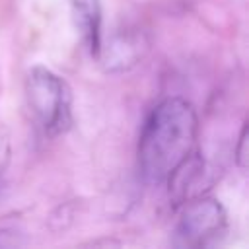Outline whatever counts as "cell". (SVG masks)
<instances>
[{
    "instance_id": "cell-1",
    "label": "cell",
    "mask_w": 249,
    "mask_h": 249,
    "mask_svg": "<svg viewBox=\"0 0 249 249\" xmlns=\"http://www.w3.org/2000/svg\"><path fill=\"white\" fill-rule=\"evenodd\" d=\"M198 121L195 107L183 97H167L144 123L138 144V165L148 183L169 177L196 154Z\"/></svg>"
},
{
    "instance_id": "cell-2",
    "label": "cell",
    "mask_w": 249,
    "mask_h": 249,
    "mask_svg": "<svg viewBox=\"0 0 249 249\" xmlns=\"http://www.w3.org/2000/svg\"><path fill=\"white\" fill-rule=\"evenodd\" d=\"M25 91L29 107L47 134H60L70 126V91L54 72L35 66L27 76Z\"/></svg>"
},
{
    "instance_id": "cell-3",
    "label": "cell",
    "mask_w": 249,
    "mask_h": 249,
    "mask_svg": "<svg viewBox=\"0 0 249 249\" xmlns=\"http://www.w3.org/2000/svg\"><path fill=\"white\" fill-rule=\"evenodd\" d=\"M226 228V212L214 198H196L185 204L177 224V237L183 245H206Z\"/></svg>"
},
{
    "instance_id": "cell-4",
    "label": "cell",
    "mask_w": 249,
    "mask_h": 249,
    "mask_svg": "<svg viewBox=\"0 0 249 249\" xmlns=\"http://www.w3.org/2000/svg\"><path fill=\"white\" fill-rule=\"evenodd\" d=\"M74 19L82 31L91 53L97 54L101 47V4L99 0H70Z\"/></svg>"
},
{
    "instance_id": "cell-5",
    "label": "cell",
    "mask_w": 249,
    "mask_h": 249,
    "mask_svg": "<svg viewBox=\"0 0 249 249\" xmlns=\"http://www.w3.org/2000/svg\"><path fill=\"white\" fill-rule=\"evenodd\" d=\"M235 156H237V165H239L241 169H245V165H247V124H243V128H241L239 144H237Z\"/></svg>"
},
{
    "instance_id": "cell-6",
    "label": "cell",
    "mask_w": 249,
    "mask_h": 249,
    "mask_svg": "<svg viewBox=\"0 0 249 249\" xmlns=\"http://www.w3.org/2000/svg\"><path fill=\"white\" fill-rule=\"evenodd\" d=\"M8 158H10V144H8L6 136L0 134V173L8 163Z\"/></svg>"
}]
</instances>
